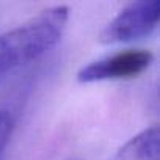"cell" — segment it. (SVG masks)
<instances>
[{"label": "cell", "instance_id": "cell-1", "mask_svg": "<svg viewBox=\"0 0 160 160\" xmlns=\"http://www.w3.org/2000/svg\"><path fill=\"white\" fill-rule=\"evenodd\" d=\"M68 21L69 8L55 5L0 33V78L50 52L61 41Z\"/></svg>", "mask_w": 160, "mask_h": 160}, {"label": "cell", "instance_id": "cell-2", "mask_svg": "<svg viewBox=\"0 0 160 160\" xmlns=\"http://www.w3.org/2000/svg\"><path fill=\"white\" fill-rule=\"evenodd\" d=\"M160 21L158 0H138L122 8L101 32L104 44L132 42L151 35Z\"/></svg>", "mask_w": 160, "mask_h": 160}, {"label": "cell", "instance_id": "cell-3", "mask_svg": "<svg viewBox=\"0 0 160 160\" xmlns=\"http://www.w3.org/2000/svg\"><path fill=\"white\" fill-rule=\"evenodd\" d=\"M154 55L144 49H126L102 57L83 66L77 72L80 83H94L104 80L133 78L152 64Z\"/></svg>", "mask_w": 160, "mask_h": 160}, {"label": "cell", "instance_id": "cell-4", "mask_svg": "<svg viewBox=\"0 0 160 160\" xmlns=\"http://www.w3.org/2000/svg\"><path fill=\"white\" fill-rule=\"evenodd\" d=\"M113 160H160V130L154 124L127 140Z\"/></svg>", "mask_w": 160, "mask_h": 160}, {"label": "cell", "instance_id": "cell-5", "mask_svg": "<svg viewBox=\"0 0 160 160\" xmlns=\"http://www.w3.org/2000/svg\"><path fill=\"white\" fill-rule=\"evenodd\" d=\"M14 130V119L13 115L8 110L0 108V155H2L3 149L7 148L11 135Z\"/></svg>", "mask_w": 160, "mask_h": 160}]
</instances>
